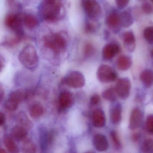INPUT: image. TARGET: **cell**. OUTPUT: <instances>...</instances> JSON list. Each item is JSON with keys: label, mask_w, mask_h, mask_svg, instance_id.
<instances>
[{"label": "cell", "mask_w": 153, "mask_h": 153, "mask_svg": "<svg viewBox=\"0 0 153 153\" xmlns=\"http://www.w3.org/2000/svg\"><path fill=\"white\" fill-rule=\"evenodd\" d=\"M62 0H44L40 12L45 20L54 22L58 19L61 13Z\"/></svg>", "instance_id": "1"}, {"label": "cell", "mask_w": 153, "mask_h": 153, "mask_svg": "<svg viewBox=\"0 0 153 153\" xmlns=\"http://www.w3.org/2000/svg\"><path fill=\"white\" fill-rule=\"evenodd\" d=\"M19 59L22 65L30 71L35 70L39 64V57L34 46H25L19 55Z\"/></svg>", "instance_id": "2"}, {"label": "cell", "mask_w": 153, "mask_h": 153, "mask_svg": "<svg viewBox=\"0 0 153 153\" xmlns=\"http://www.w3.org/2000/svg\"><path fill=\"white\" fill-rule=\"evenodd\" d=\"M45 47L49 49L56 55H59L66 49L67 39L62 33H55L52 36H46L43 38Z\"/></svg>", "instance_id": "3"}, {"label": "cell", "mask_w": 153, "mask_h": 153, "mask_svg": "<svg viewBox=\"0 0 153 153\" xmlns=\"http://www.w3.org/2000/svg\"><path fill=\"white\" fill-rule=\"evenodd\" d=\"M64 83L72 88L83 87L85 83L84 75L78 71H73L67 74L63 81Z\"/></svg>", "instance_id": "4"}, {"label": "cell", "mask_w": 153, "mask_h": 153, "mask_svg": "<svg viewBox=\"0 0 153 153\" xmlns=\"http://www.w3.org/2000/svg\"><path fill=\"white\" fill-rule=\"evenodd\" d=\"M97 76L101 82L109 83L116 79L117 74L114 69L109 65H102L97 71Z\"/></svg>", "instance_id": "5"}, {"label": "cell", "mask_w": 153, "mask_h": 153, "mask_svg": "<svg viewBox=\"0 0 153 153\" xmlns=\"http://www.w3.org/2000/svg\"><path fill=\"white\" fill-rule=\"evenodd\" d=\"M131 88V83L128 77L120 78L117 82L115 89L117 95L123 100L129 97Z\"/></svg>", "instance_id": "6"}, {"label": "cell", "mask_w": 153, "mask_h": 153, "mask_svg": "<svg viewBox=\"0 0 153 153\" xmlns=\"http://www.w3.org/2000/svg\"><path fill=\"white\" fill-rule=\"evenodd\" d=\"M82 5L87 15L91 19L98 18L101 13V7L96 0H82Z\"/></svg>", "instance_id": "7"}, {"label": "cell", "mask_w": 153, "mask_h": 153, "mask_svg": "<svg viewBox=\"0 0 153 153\" xmlns=\"http://www.w3.org/2000/svg\"><path fill=\"white\" fill-rule=\"evenodd\" d=\"M5 24L14 31L16 35L23 36L22 21L19 16L15 14H9L5 18Z\"/></svg>", "instance_id": "8"}, {"label": "cell", "mask_w": 153, "mask_h": 153, "mask_svg": "<svg viewBox=\"0 0 153 153\" xmlns=\"http://www.w3.org/2000/svg\"><path fill=\"white\" fill-rule=\"evenodd\" d=\"M121 51L119 45L116 43L107 44L103 47L102 53V59L105 61H109L113 59Z\"/></svg>", "instance_id": "9"}, {"label": "cell", "mask_w": 153, "mask_h": 153, "mask_svg": "<svg viewBox=\"0 0 153 153\" xmlns=\"http://www.w3.org/2000/svg\"><path fill=\"white\" fill-rule=\"evenodd\" d=\"M74 95L71 92L64 91L60 94L59 103L61 109L66 110L72 108L74 103Z\"/></svg>", "instance_id": "10"}, {"label": "cell", "mask_w": 153, "mask_h": 153, "mask_svg": "<svg viewBox=\"0 0 153 153\" xmlns=\"http://www.w3.org/2000/svg\"><path fill=\"white\" fill-rule=\"evenodd\" d=\"M32 95L33 92L31 90L17 89L11 92L9 99L19 104L21 102L29 99Z\"/></svg>", "instance_id": "11"}, {"label": "cell", "mask_w": 153, "mask_h": 153, "mask_svg": "<svg viewBox=\"0 0 153 153\" xmlns=\"http://www.w3.org/2000/svg\"><path fill=\"white\" fill-rule=\"evenodd\" d=\"M143 118V114L141 109L134 108L132 110L129 119V127L131 129H136L140 126Z\"/></svg>", "instance_id": "12"}, {"label": "cell", "mask_w": 153, "mask_h": 153, "mask_svg": "<svg viewBox=\"0 0 153 153\" xmlns=\"http://www.w3.org/2000/svg\"><path fill=\"white\" fill-rule=\"evenodd\" d=\"M106 25L114 32H118L121 27L119 14L116 12L110 13L105 20Z\"/></svg>", "instance_id": "13"}, {"label": "cell", "mask_w": 153, "mask_h": 153, "mask_svg": "<svg viewBox=\"0 0 153 153\" xmlns=\"http://www.w3.org/2000/svg\"><path fill=\"white\" fill-rule=\"evenodd\" d=\"M92 121L93 126L96 128H102L106 124V119L105 113L101 109L94 110L92 115Z\"/></svg>", "instance_id": "14"}, {"label": "cell", "mask_w": 153, "mask_h": 153, "mask_svg": "<svg viewBox=\"0 0 153 153\" xmlns=\"http://www.w3.org/2000/svg\"><path fill=\"white\" fill-rule=\"evenodd\" d=\"M122 107L119 102L114 103L110 109V117L112 124H119L122 119Z\"/></svg>", "instance_id": "15"}, {"label": "cell", "mask_w": 153, "mask_h": 153, "mask_svg": "<svg viewBox=\"0 0 153 153\" xmlns=\"http://www.w3.org/2000/svg\"><path fill=\"white\" fill-rule=\"evenodd\" d=\"M124 47L129 53H133L136 47V39L134 34L132 31L125 32L123 36Z\"/></svg>", "instance_id": "16"}, {"label": "cell", "mask_w": 153, "mask_h": 153, "mask_svg": "<svg viewBox=\"0 0 153 153\" xmlns=\"http://www.w3.org/2000/svg\"><path fill=\"white\" fill-rule=\"evenodd\" d=\"M94 147L99 152H105L109 147V143L107 137L102 134H97L93 139Z\"/></svg>", "instance_id": "17"}, {"label": "cell", "mask_w": 153, "mask_h": 153, "mask_svg": "<svg viewBox=\"0 0 153 153\" xmlns=\"http://www.w3.org/2000/svg\"><path fill=\"white\" fill-rule=\"evenodd\" d=\"M28 134V129L19 125L15 126L12 129V137L17 141H24Z\"/></svg>", "instance_id": "18"}, {"label": "cell", "mask_w": 153, "mask_h": 153, "mask_svg": "<svg viewBox=\"0 0 153 153\" xmlns=\"http://www.w3.org/2000/svg\"><path fill=\"white\" fill-rule=\"evenodd\" d=\"M44 112V107L40 102H33L30 105L29 113L31 117L34 119L39 118L43 115Z\"/></svg>", "instance_id": "19"}, {"label": "cell", "mask_w": 153, "mask_h": 153, "mask_svg": "<svg viewBox=\"0 0 153 153\" xmlns=\"http://www.w3.org/2000/svg\"><path fill=\"white\" fill-rule=\"evenodd\" d=\"M116 65L119 70L125 71L130 69L132 66V60L129 56L121 55L117 60Z\"/></svg>", "instance_id": "20"}, {"label": "cell", "mask_w": 153, "mask_h": 153, "mask_svg": "<svg viewBox=\"0 0 153 153\" xmlns=\"http://www.w3.org/2000/svg\"><path fill=\"white\" fill-rule=\"evenodd\" d=\"M140 78L146 88H151L153 85V74L152 70L147 69L141 73Z\"/></svg>", "instance_id": "21"}, {"label": "cell", "mask_w": 153, "mask_h": 153, "mask_svg": "<svg viewBox=\"0 0 153 153\" xmlns=\"http://www.w3.org/2000/svg\"><path fill=\"white\" fill-rule=\"evenodd\" d=\"M3 143L9 153H19V150L13 139L8 136L4 135L3 137Z\"/></svg>", "instance_id": "22"}, {"label": "cell", "mask_w": 153, "mask_h": 153, "mask_svg": "<svg viewBox=\"0 0 153 153\" xmlns=\"http://www.w3.org/2000/svg\"><path fill=\"white\" fill-rule=\"evenodd\" d=\"M120 24L121 27L127 28L130 27L134 23V19L129 12L125 11L119 14Z\"/></svg>", "instance_id": "23"}, {"label": "cell", "mask_w": 153, "mask_h": 153, "mask_svg": "<svg viewBox=\"0 0 153 153\" xmlns=\"http://www.w3.org/2000/svg\"><path fill=\"white\" fill-rule=\"evenodd\" d=\"M17 122L19 123V126L23 127L27 129H29L32 127L31 121L30 120L26 113L23 111L19 112L18 114Z\"/></svg>", "instance_id": "24"}, {"label": "cell", "mask_w": 153, "mask_h": 153, "mask_svg": "<svg viewBox=\"0 0 153 153\" xmlns=\"http://www.w3.org/2000/svg\"><path fill=\"white\" fill-rule=\"evenodd\" d=\"M23 22L25 26L30 29L36 27L38 24V21L36 17L31 14L25 15L23 19Z\"/></svg>", "instance_id": "25"}, {"label": "cell", "mask_w": 153, "mask_h": 153, "mask_svg": "<svg viewBox=\"0 0 153 153\" xmlns=\"http://www.w3.org/2000/svg\"><path fill=\"white\" fill-rule=\"evenodd\" d=\"M22 151L23 153H36L37 147L32 141L26 139L23 141Z\"/></svg>", "instance_id": "26"}, {"label": "cell", "mask_w": 153, "mask_h": 153, "mask_svg": "<svg viewBox=\"0 0 153 153\" xmlns=\"http://www.w3.org/2000/svg\"><path fill=\"white\" fill-rule=\"evenodd\" d=\"M102 95L104 100L110 102H115L117 96L115 88L113 87L105 90L102 92Z\"/></svg>", "instance_id": "27"}, {"label": "cell", "mask_w": 153, "mask_h": 153, "mask_svg": "<svg viewBox=\"0 0 153 153\" xmlns=\"http://www.w3.org/2000/svg\"><path fill=\"white\" fill-rule=\"evenodd\" d=\"M144 37L149 44L152 45L153 42V28L148 27L145 29L143 33Z\"/></svg>", "instance_id": "28"}, {"label": "cell", "mask_w": 153, "mask_h": 153, "mask_svg": "<svg viewBox=\"0 0 153 153\" xmlns=\"http://www.w3.org/2000/svg\"><path fill=\"white\" fill-rule=\"evenodd\" d=\"M142 151L144 153H153V140L152 139H147L143 143Z\"/></svg>", "instance_id": "29"}, {"label": "cell", "mask_w": 153, "mask_h": 153, "mask_svg": "<svg viewBox=\"0 0 153 153\" xmlns=\"http://www.w3.org/2000/svg\"><path fill=\"white\" fill-rule=\"evenodd\" d=\"M110 135L112 142L114 144L115 147L117 149H120L122 145H121V143L119 140V137L116 131H115V130L111 131L110 132Z\"/></svg>", "instance_id": "30"}, {"label": "cell", "mask_w": 153, "mask_h": 153, "mask_svg": "<svg viewBox=\"0 0 153 153\" xmlns=\"http://www.w3.org/2000/svg\"><path fill=\"white\" fill-rule=\"evenodd\" d=\"M19 104L8 99L4 103L5 108L10 111H14L18 108Z\"/></svg>", "instance_id": "31"}, {"label": "cell", "mask_w": 153, "mask_h": 153, "mask_svg": "<svg viewBox=\"0 0 153 153\" xmlns=\"http://www.w3.org/2000/svg\"><path fill=\"white\" fill-rule=\"evenodd\" d=\"M142 10L146 14H152L153 10L152 5L148 1L144 2L142 5Z\"/></svg>", "instance_id": "32"}, {"label": "cell", "mask_w": 153, "mask_h": 153, "mask_svg": "<svg viewBox=\"0 0 153 153\" xmlns=\"http://www.w3.org/2000/svg\"><path fill=\"white\" fill-rule=\"evenodd\" d=\"M146 128L149 134H152L153 133V117L151 115L148 116L146 121Z\"/></svg>", "instance_id": "33"}, {"label": "cell", "mask_w": 153, "mask_h": 153, "mask_svg": "<svg viewBox=\"0 0 153 153\" xmlns=\"http://www.w3.org/2000/svg\"><path fill=\"white\" fill-rule=\"evenodd\" d=\"M94 52V48L92 45L87 44L84 48V55L86 57L91 56Z\"/></svg>", "instance_id": "34"}, {"label": "cell", "mask_w": 153, "mask_h": 153, "mask_svg": "<svg viewBox=\"0 0 153 153\" xmlns=\"http://www.w3.org/2000/svg\"><path fill=\"white\" fill-rule=\"evenodd\" d=\"M85 32L88 33H93L96 31V27L90 22H86L84 27Z\"/></svg>", "instance_id": "35"}, {"label": "cell", "mask_w": 153, "mask_h": 153, "mask_svg": "<svg viewBox=\"0 0 153 153\" xmlns=\"http://www.w3.org/2000/svg\"><path fill=\"white\" fill-rule=\"evenodd\" d=\"M116 4L119 9H123L127 6L130 0H115Z\"/></svg>", "instance_id": "36"}, {"label": "cell", "mask_w": 153, "mask_h": 153, "mask_svg": "<svg viewBox=\"0 0 153 153\" xmlns=\"http://www.w3.org/2000/svg\"><path fill=\"white\" fill-rule=\"evenodd\" d=\"M99 96L98 94H94L92 96L90 99V102L92 105H97L99 102Z\"/></svg>", "instance_id": "37"}, {"label": "cell", "mask_w": 153, "mask_h": 153, "mask_svg": "<svg viewBox=\"0 0 153 153\" xmlns=\"http://www.w3.org/2000/svg\"><path fill=\"white\" fill-rule=\"evenodd\" d=\"M6 120L5 115L2 112L0 111V126H2L4 124Z\"/></svg>", "instance_id": "38"}, {"label": "cell", "mask_w": 153, "mask_h": 153, "mask_svg": "<svg viewBox=\"0 0 153 153\" xmlns=\"http://www.w3.org/2000/svg\"><path fill=\"white\" fill-rule=\"evenodd\" d=\"M4 92L2 85L0 84V103L3 100L4 97Z\"/></svg>", "instance_id": "39"}, {"label": "cell", "mask_w": 153, "mask_h": 153, "mask_svg": "<svg viewBox=\"0 0 153 153\" xmlns=\"http://www.w3.org/2000/svg\"><path fill=\"white\" fill-rule=\"evenodd\" d=\"M5 65V60L2 56H0V73L1 72Z\"/></svg>", "instance_id": "40"}, {"label": "cell", "mask_w": 153, "mask_h": 153, "mask_svg": "<svg viewBox=\"0 0 153 153\" xmlns=\"http://www.w3.org/2000/svg\"><path fill=\"white\" fill-rule=\"evenodd\" d=\"M140 134L138 133H134L132 135V140L134 142H137L139 140L140 138Z\"/></svg>", "instance_id": "41"}, {"label": "cell", "mask_w": 153, "mask_h": 153, "mask_svg": "<svg viewBox=\"0 0 153 153\" xmlns=\"http://www.w3.org/2000/svg\"><path fill=\"white\" fill-rule=\"evenodd\" d=\"M0 153H7V152L4 149L0 148Z\"/></svg>", "instance_id": "42"}, {"label": "cell", "mask_w": 153, "mask_h": 153, "mask_svg": "<svg viewBox=\"0 0 153 153\" xmlns=\"http://www.w3.org/2000/svg\"><path fill=\"white\" fill-rule=\"evenodd\" d=\"M85 153H95V152H92V151H90V152H88Z\"/></svg>", "instance_id": "43"}, {"label": "cell", "mask_w": 153, "mask_h": 153, "mask_svg": "<svg viewBox=\"0 0 153 153\" xmlns=\"http://www.w3.org/2000/svg\"><path fill=\"white\" fill-rule=\"evenodd\" d=\"M9 1H13V0H9Z\"/></svg>", "instance_id": "44"}, {"label": "cell", "mask_w": 153, "mask_h": 153, "mask_svg": "<svg viewBox=\"0 0 153 153\" xmlns=\"http://www.w3.org/2000/svg\"><path fill=\"white\" fill-rule=\"evenodd\" d=\"M151 1H152V0H151Z\"/></svg>", "instance_id": "45"}]
</instances>
